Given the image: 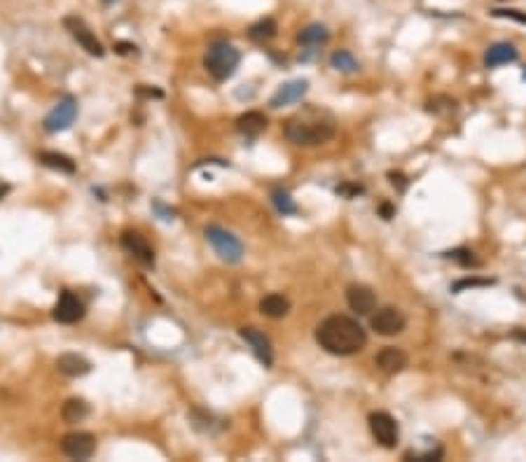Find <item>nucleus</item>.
<instances>
[{
    "label": "nucleus",
    "mask_w": 526,
    "mask_h": 462,
    "mask_svg": "<svg viewBox=\"0 0 526 462\" xmlns=\"http://www.w3.org/2000/svg\"><path fill=\"white\" fill-rule=\"evenodd\" d=\"M370 327L375 329L379 336H396L400 332H405L407 327V318L403 311L396 306H384L370 318Z\"/></svg>",
    "instance_id": "8"
},
{
    "label": "nucleus",
    "mask_w": 526,
    "mask_h": 462,
    "mask_svg": "<svg viewBox=\"0 0 526 462\" xmlns=\"http://www.w3.org/2000/svg\"><path fill=\"white\" fill-rule=\"evenodd\" d=\"M491 14L501 19H512V21H519V24H526V12L522 10H510V7H505V10H491Z\"/></svg>",
    "instance_id": "28"
},
{
    "label": "nucleus",
    "mask_w": 526,
    "mask_h": 462,
    "mask_svg": "<svg viewBox=\"0 0 526 462\" xmlns=\"http://www.w3.org/2000/svg\"><path fill=\"white\" fill-rule=\"evenodd\" d=\"M330 40V31L323 24H309L299 31L297 42L302 47H321Z\"/></svg>",
    "instance_id": "23"
},
{
    "label": "nucleus",
    "mask_w": 526,
    "mask_h": 462,
    "mask_svg": "<svg viewBox=\"0 0 526 462\" xmlns=\"http://www.w3.org/2000/svg\"><path fill=\"white\" fill-rule=\"evenodd\" d=\"M264 129H267L264 112L248 110V112H243L241 117H236V131L241 133L243 138H257L259 133H264Z\"/></svg>",
    "instance_id": "18"
},
{
    "label": "nucleus",
    "mask_w": 526,
    "mask_h": 462,
    "mask_svg": "<svg viewBox=\"0 0 526 462\" xmlns=\"http://www.w3.org/2000/svg\"><path fill=\"white\" fill-rule=\"evenodd\" d=\"M271 203L276 206V210L281 215H297L299 213V208H297V203H295V199L290 196V192L288 189H274L271 192Z\"/></svg>",
    "instance_id": "25"
},
{
    "label": "nucleus",
    "mask_w": 526,
    "mask_h": 462,
    "mask_svg": "<svg viewBox=\"0 0 526 462\" xmlns=\"http://www.w3.org/2000/svg\"><path fill=\"white\" fill-rule=\"evenodd\" d=\"M75 117H77V101L73 96H66L49 110V115L45 117L42 126H45L47 133H59V131L70 129L75 122Z\"/></svg>",
    "instance_id": "7"
},
{
    "label": "nucleus",
    "mask_w": 526,
    "mask_h": 462,
    "mask_svg": "<svg viewBox=\"0 0 526 462\" xmlns=\"http://www.w3.org/2000/svg\"><path fill=\"white\" fill-rule=\"evenodd\" d=\"M56 369L68 378H82L91 371V362L77 353H63L56 357Z\"/></svg>",
    "instance_id": "16"
},
{
    "label": "nucleus",
    "mask_w": 526,
    "mask_h": 462,
    "mask_svg": "<svg viewBox=\"0 0 526 462\" xmlns=\"http://www.w3.org/2000/svg\"><path fill=\"white\" fill-rule=\"evenodd\" d=\"M316 343L330 355L349 357L367 346V334L360 322L349 315H330L316 327Z\"/></svg>",
    "instance_id": "1"
},
{
    "label": "nucleus",
    "mask_w": 526,
    "mask_h": 462,
    "mask_svg": "<svg viewBox=\"0 0 526 462\" xmlns=\"http://www.w3.org/2000/svg\"><path fill=\"white\" fill-rule=\"evenodd\" d=\"M10 189H12V187L7 185V182H0V199H5V196L10 194Z\"/></svg>",
    "instance_id": "35"
},
{
    "label": "nucleus",
    "mask_w": 526,
    "mask_h": 462,
    "mask_svg": "<svg viewBox=\"0 0 526 462\" xmlns=\"http://www.w3.org/2000/svg\"><path fill=\"white\" fill-rule=\"evenodd\" d=\"M288 311H290V301L283 294H267V297L259 301V313L267 315V318L271 320H278V318H285Z\"/></svg>",
    "instance_id": "19"
},
{
    "label": "nucleus",
    "mask_w": 526,
    "mask_h": 462,
    "mask_svg": "<svg viewBox=\"0 0 526 462\" xmlns=\"http://www.w3.org/2000/svg\"><path fill=\"white\" fill-rule=\"evenodd\" d=\"M346 301L351 311H356L358 315H370L377 308V294L367 285H351L346 290Z\"/></svg>",
    "instance_id": "14"
},
{
    "label": "nucleus",
    "mask_w": 526,
    "mask_h": 462,
    "mask_svg": "<svg viewBox=\"0 0 526 462\" xmlns=\"http://www.w3.org/2000/svg\"><path fill=\"white\" fill-rule=\"evenodd\" d=\"M379 213L384 215V220H391V217L396 215V208L389 206V203H382V208H379Z\"/></svg>",
    "instance_id": "34"
},
{
    "label": "nucleus",
    "mask_w": 526,
    "mask_h": 462,
    "mask_svg": "<svg viewBox=\"0 0 526 462\" xmlns=\"http://www.w3.org/2000/svg\"><path fill=\"white\" fill-rule=\"evenodd\" d=\"M445 257L454 259V262H459L461 266H466V269H470V266H480V262H477L475 255H473V250H468V248H459V250L445 252Z\"/></svg>",
    "instance_id": "27"
},
{
    "label": "nucleus",
    "mask_w": 526,
    "mask_h": 462,
    "mask_svg": "<svg viewBox=\"0 0 526 462\" xmlns=\"http://www.w3.org/2000/svg\"><path fill=\"white\" fill-rule=\"evenodd\" d=\"M285 138L292 145L299 147H316L325 145L335 138L337 122L330 110L316 108V105H304L299 112L285 122Z\"/></svg>",
    "instance_id": "2"
},
{
    "label": "nucleus",
    "mask_w": 526,
    "mask_h": 462,
    "mask_svg": "<svg viewBox=\"0 0 526 462\" xmlns=\"http://www.w3.org/2000/svg\"><path fill=\"white\" fill-rule=\"evenodd\" d=\"M136 96L138 98H164V94H161L159 89H150V87H145V84L136 87Z\"/></svg>",
    "instance_id": "30"
},
{
    "label": "nucleus",
    "mask_w": 526,
    "mask_h": 462,
    "mask_svg": "<svg viewBox=\"0 0 526 462\" xmlns=\"http://www.w3.org/2000/svg\"><path fill=\"white\" fill-rule=\"evenodd\" d=\"M238 61H241V54H238V49L231 42L215 40L210 42L208 52L203 56V68L208 70V75L215 82H224L236 73Z\"/></svg>",
    "instance_id": "3"
},
{
    "label": "nucleus",
    "mask_w": 526,
    "mask_h": 462,
    "mask_svg": "<svg viewBox=\"0 0 526 462\" xmlns=\"http://www.w3.org/2000/svg\"><path fill=\"white\" fill-rule=\"evenodd\" d=\"M84 313H87V308H84L82 299L70 290H63L52 311V318L61 325H77L84 318Z\"/></svg>",
    "instance_id": "10"
},
{
    "label": "nucleus",
    "mask_w": 526,
    "mask_h": 462,
    "mask_svg": "<svg viewBox=\"0 0 526 462\" xmlns=\"http://www.w3.org/2000/svg\"><path fill=\"white\" fill-rule=\"evenodd\" d=\"M482 285H489V280H459V283L454 285V290L459 292V290H463V287H482Z\"/></svg>",
    "instance_id": "32"
},
{
    "label": "nucleus",
    "mask_w": 526,
    "mask_h": 462,
    "mask_svg": "<svg viewBox=\"0 0 526 462\" xmlns=\"http://www.w3.org/2000/svg\"><path fill=\"white\" fill-rule=\"evenodd\" d=\"M426 110L433 112V115H452L456 110V101L452 96H435L433 101H428Z\"/></svg>",
    "instance_id": "26"
},
{
    "label": "nucleus",
    "mask_w": 526,
    "mask_h": 462,
    "mask_svg": "<svg viewBox=\"0 0 526 462\" xmlns=\"http://www.w3.org/2000/svg\"><path fill=\"white\" fill-rule=\"evenodd\" d=\"M238 334H241V339L252 348V353H255L257 360L269 369L274 364V350H271L269 336H267L264 332H259L257 327H241L238 329Z\"/></svg>",
    "instance_id": "12"
},
{
    "label": "nucleus",
    "mask_w": 526,
    "mask_h": 462,
    "mask_svg": "<svg viewBox=\"0 0 526 462\" xmlns=\"http://www.w3.org/2000/svg\"><path fill=\"white\" fill-rule=\"evenodd\" d=\"M119 245H122L136 262L147 266V269H154V262H157V259H154V250H152V245L145 241V236H140L138 231H131V229L122 231Z\"/></svg>",
    "instance_id": "11"
},
{
    "label": "nucleus",
    "mask_w": 526,
    "mask_h": 462,
    "mask_svg": "<svg viewBox=\"0 0 526 462\" xmlns=\"http://www.w3.org/2000/svg\"><path fill=\"white\" fill-rule=\"evenodd\" d=\"M330 66L335 70H339V73H358L360 70V63L356 61V56L349 52V49H337V52L330 56Z\"/></svg>",
    "instance_id": "24"
},
{
    "label": "nucleus",
    "mask_w": 526,
    "mask_h": 462,
    "mask_svg": "<svg viewBox=\"0 0 526 462\" xmlns=\"http://www.w3.org/2000/svg\"><path fill=\"white\" fill-rule=\"evenodd\" d=\"M61 451L70 460H89L96 453V437L91 432H68L61 439Z\"/></svg>",
    "instance_id": "9"
},
{
    "label": "nucleus",
    "mask_w": 526,
    "mask_h": 462,
    "mask_svg": "<svg viewBox=\"0 0 526 462\" xmlns=\"http://www.w3.org/2000/svg\"><path fill=\"white\" fill-rule=\"evenodd\" d=\"M38 161H40L42 166L52 168V171H59V173H66V175H73L77 171L75 161L70 159V157H66V154H61V152L45 150V152L38 154Z\"/></svg>",
    "instance_id": "21"
},
{
    "label": "nucleus",
    "mask_w": 526,
    "mask_h": 462,
    "mask_svg": "<svg viewBox=\"0 0 526 462\" xmlns=\"http://www.w3.org/2000/svg\"><path fill=\"white\" fill-rule=\"evenodd\" d=\"M63 28H66V31L70 33V38H73L89 56H96V59H103V56H105V49L101 45V40H98L94 35V31L84 24V19L70 14V17L63 19Z\"/></svg>",
    "instance_id": "5"
},
{
    "label": "nucleus",
    "mask_w": 526,
    "mask_h": 462,
    "mask_svg": "<svg viewBox=\"0 0 526 462\" xmlns=\"http://www.w3.org/2000/svg\"><path fill=\"white\" fill-rule=\"evenodd\" d=\"M115 54H119V56H138V47L133 45V42H126V40H119V42H115Z\"/></svg>",
    "instance_id": "29"
},
{
    "label": "nucleus",
    "mask_w": 526,
    "mask_h": 462,
    "mask_svg": "<svg viewBox=\"0 0 526 462\" xmlns=\"http://www.w3.org/2000/svg\"><path fill=\"white\" fill-rule=\"evenodd\" d=\"M203 236L210 243V248L215 250V255L227 264H238L243 259V243L236 234H231L229 229L220 227V224H208L203 229Z\"/></svg>",
    "instance_id": "4"
},
{
    "label": "nucleus",
    "mask_w": 526,
    "mask_h": 462,
    "mask_svg": "<svg viewBox=\"0 0 526 462\" xmlns=\"http://www.w3.org/2000/svg\"><path fill=\"white\" fill-rule=\"evenodd\" d=\"M517 59H519V52L515 45H510V42H496V45H491L487 49V54H484V66L498 68V66H505V63H515Z\"/></svg>",
    "instance_id": "17"
},
{
    "label": "nucleus",
    "mask_w": 526,
    "mask_h": 462,
    "mask_svg": "<svg viewBox=\"0 0 526 462\" xmlns=\"http://www.w3.org/2000/svg\"><path fill=\"white\" fill-rule=\"evenodd\" d=\"M375 364L384 371V374H400V371H405L407 367H410V355H407L403 348L386 346L377 353Z\"/></svg>",
    "instance_id": "13"
},
{
    "label": "nucleus",
    "mask_w": 526,
    "mask_h": 462,
    "mask_svg": "<svg viewBox=\"0 0 526 462\" xmlns=\"http://www.w3.org/2000/svg\"><path fill=\"white\" fill-rule=\"evenodd\" d=\"M276 33H278V24H276V19H271V17L259 19L248 28V38L250 42H255V45H267L269 40L276 38Z\"/></svg>",
    "instance_id": "22"
},
{
    "label": "nucleus",
    "mask_w": 526,
    "mask_h": 462,
    "mask_svg": "<svg viewBox=\"0 0 526 462\" xmlns=\"http://www.w3.org/2000/svg\"><path fill=\"white\" fill-rule=\"evenodd\" d=\"M103 3H105V5H110V3H115V0H103Z\"/></svg>",
    "instance_id": "36"
},
{
    "label": "nucleus",
    "mask_w": 526,
    "mask_h": 462,
    "mask_svg": "<svg viewBox=\"0 0 526 462\" xmlns=\"http://www.w3.org/2000/svg\"><path fill=\"white\" fill-rule=\"evenodd\" d=\"M367 423H370L372 437L377 439V444H382L384 448H396L398 446L400 425H398V420L391 416V413L375 411V413H370Z\"/></svg>",
    "instance_id": "6"
},
{
    "label": "nucleus",
    "mask_w": 526,
    "mask_h": 462,
    "mask_svg": "<svg viewBox=\"0 0 526 462\" xmlns=\"http://www.w3.org/2000/svg\"><path fill=\"white\" fill-rule=\"evenodd\" d=\"M337 194L356 196V194H363V187L360 185H342V187H337Z\"/></svg>",
    "instance_id": "33"
},
{
    "label": "nucleus",
    "mask_w": 526,
    "mask_h": 462,
    "mask_svg": "<svg viewBox=\"0 0 526 462\" xmlns=\"http://www.w3.org/2000/svg\"><path fill=\"white\" fill-rule=\"evenodd\" d=\"M389 178H391V185H393V187H398L400 192H405V189H407V178H405L403 173L391 171V173H389Z\"/></svg>",
    "instance_id": "31"
},
{
    "label": "nucleus",
    "mask_w": 526,
    "mask_h": 462,
    "mask_svg": "<svg viewBox=\"0 0 526 462\" xmlns=\"http://www.w3.org/2000/svg\"><path fill=\"white\" fill-rule=\"evenodd\" d=\"M309 91V80H292V82H285L283 87H281L276 94L271 96L269 105L271 108H283V105H290V103H297L302 101V96H304Z\"/></svg>",
    "instance_id": "15"
},
{
    "label": "nucleus",
    "mask_w": 526,
    "mask_h": 462,
    "mask_svg": "<svg viewBox=\"0 0 526 462\" xmlns=\"http://www.w3.org/2000/svg\"><path fill=\"white\" fill-rule=\"evenodd\" d=\"M89 413H91V406L87 404V399H82V397H70L61 406V418L66 420L68 425L82 423Z\"/></svg>",
    "instance_id": "20"
}]
</instances>
